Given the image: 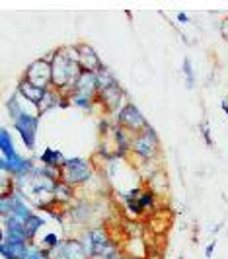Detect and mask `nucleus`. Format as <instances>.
<instances>
[{
  "instance_id": "obj_1",
  "label": "nucleus",
  "mask_w": 228,
  "mask_h": 259,
  "mask_svg": "<svg viewBox=\"0 0 228 259\" xmlns=\"http://www.w3.org/2000/svg\"><path fill=\"white\" fill-rule=\"evenodd\" d=\"M80 76V65L74 45L57 47L51 61V88L59 90L64 96H72L76 78Z\"/></svg>"
},
{
  "instance_id": "obj_2",
  "label": "nucleus",
  "mask_w": 228,
  "mask_h": 259,
  "mask_svg": "<svg viewBox=\"0 0 228 259\" xmlns=\"http://www.w3.org/2000/svg\"><path fill=\"white\" fill-rule=\"evenodd\" d=\"M82 244L88 251L90 259L92 257H111V255H117L121 253V246H117L109 232L103 228V226H92V228H86L84 234L80 236Z\"/></svg>"
},
{
  "instance_id": "obj_3",
  "label": "nucleus",
  "mask_w": 228,
  "mask_h": 259,
  "mask_svg": "<svg viewBox=\"0 0 228 259\" xmlns=\"http://www.w3.org/2000/svg\"><path fill=\"white\" fill-rule=\"evenodd\" d=\"M131 156L137 158V164L156 162L160 158V139H158V133L152 125H148L139 135H133Z\"/></svg>"
},
{
  "instance_id": "obj_4",
  "label": "nucleus",
  "mask_w": 228,
  "mask_h": 259,
  "mask_svg": "<svg viewBox=\"0 0 228 259\" xmlns=\"http://www.w3.org/2000/svg\"><path fill=\"white\" fill-rule=\"evenodd\" d=\"M94 176V164L86 158H66L61 168V180L72 187L86 185Z\"/></svg>"
},
{
  "instance_id": "obj_5",
  "label": "nucleus",
  "mask_w": 228,
  "mask_h": 259,
  "mask_svg": "<svg viewBox=\"0 0 228 259\" xmlns=\"http://www.w3.org/2000/svg\"><path fill=\"white\" fill-rule=\"evenodd\" d=\"M115 123L125 131H129L131 135H139L150 125L146 121V117L142 115V111L133 102H127L121 105V109L115 113Z\"/></svg>"
},
{
  "instance_id": "obj_6",
  "label": "nucleus",
  "mask_w": 228,
  "mask_h": 259,
  "mask_svg": "<svg viewBox=\"0 0 228 259\" xmlns=\"http://www.w3.org/2000/svg\"><path fill=\"white\" fill-rule=\"evenodd\" d=\"M39 121H41V117H39L37 113H33V111H25L22 117H18L16 121H12L14 131L20 135L22 143H24V146L29 152H33V150L37 148Z\"/></svg>"
},
{
  "instance_id": "obj_7",
  "label": "nucleus",
  "mask_w": 228,
  "mask_h": 259,
  "mask_svg": "<svg viewBox=\"0 0 228 259\" xmlns=\"http://www.w3.org/2000/svg\"><path fill=\"white\" fill-rule=\"evenodd\" d=\"M127 102H129V100H127L125 90L121 88V84L111 86V88H103V90H100L98 96H96V105H100L105 115L117 113V111L121 109V105L127 104Z\"/></svg>"
},
{
  "instance_id": "obj_8",
  "label": "nucleus",
  "mask_w": 228,
  "mask_h": 259,
  "mask_svg": "<svg viewBox=\"0 0 228 259\" xmlns=\"http://www.w3.org/2000/svg\"><path fill=\"white\" fill-rule=\"evenodd\" d=\"M0 169L4 176H10L12 180H22V178H31L35 166L31 156H18L14 160H6L0 156Z\"/></svg>"
},
{
  "instance_id": "obj_9",
  "label": "nucleus",
  "mask_w": 228,
  "mask_h": 259,
  "mask_svg": "<svg viewBox=\"0 0 228 259\" xmlns=\"http://www.w3.org/2000/svg\"><path fill=\"white\" fill-rule=\"evenodd\" d=\"M31 249H33V244L14 236L0 234V255L4 259H27Z\"/></svg>"
},
{
  "instance_id": "obj_10",
  "label": "nucleus",
  "mask_w": 228,
  "mask_h": 259,
  "mask_svg": "<svg viewBox=\"0 0 228 259\" xmlns=\"http://www.w3.org/2000/svg\"><path fill=\"white\" fill-rule=\"evenodd\" d=\"M22 78L29 80L31 84H35V86L43 88V90H47V88H51V63L45 61L43 57L31 61V63L27 65V68H25V72Z\"/></svg>"
},
{
  "instance_id": "obj_11",
  "label": "nucleus",
  "mask_w": 228,
  "mask_h": 259,
  "mask_svg": "<svg viewBox=\"0 0 228 259\" xmlns=\"http://www.w3.org/2000/svg\"><path fill=\"white\" fill-rule=\"evenodd\" d=\"M76 55H78V65L80 70H88V72H100L103 68V61L100 59V55L96 53V49L88 45V43H76Z\"/></svg>"
},
{
  "instance_id": "obj_12",
  "label": "nucleus",
  "mask_w": 228,
  "mask_h": 259,
  "mask_svg": "<svg viewBox=\"0 0 228 259\" xmlns=\"http://www.w3.org/2000/svg\"><path fill=\"white\" fill-rule=\"evenodd\" d=\"M98 92H100V84H98V72L80 70V76L76 78L74 92H72V94H82V96H88V98H94V100H96Z\"/></svg>"
},
{
  "instance_id": "obj_13",
  "label": "nucleus",
  "mask_w": 228,
  "mask_h": 259,
  "mask_svg": "<svg viewBox=\"0 0 228 259\" xmlns=\"http://www.w3.org/2000/svg\"><path fill=\"white\" fill-rule=\"evenodd\" d=\"M121 251L129 259H150V247L142 238H127L121 244Z\"/></svg>"
},
{
  "instance_id": "obj_14",
  "label": "nucleus",
  "mask_w": 228,
  "mask_h": 259,
  "mask_svg": "<svg viewBox=\"0 0 228 259\" xmlns=\"http://www.w3.org/2000/svg\"><path fill=\"white\" fill-rule=\"evenodd\" d=\"M16 92H18V94L24 98V102H27L31 107H37L39 102H41V98H43V94H45L43 88H39V86H35V84H31V82L25 80V78H20V80H18Z\"/></svg>"
},
{
  "instance_id": "obj_15",
  "label": "nucleus",
  "mask_w": 228,
  "mask_h": 259,
  "mask_svg": "<svg viewBox=\"0 0 228 259\" xmlns=\"http://www.w3.org/2000/svg\"><path fill=\"white\" fill-rule=\"evenodd\" d=\"M0 224H2V234L6 236H14V238H20V240H25L31 244V238L27 234V228H25V222L16 219V217H6V219H0Z\"/></svg>"
},
{
  "instance_id": "obj_16",
  "label": "nucleus",
  "mask_w": 228,
  "mask_h": 259,
  "mask_svg": "<svg viewBox=\"0 0 228 259\" xmlns=\"http://www.w3.org/2000/svg\"><path fill=\"white\" fill-rule=\"evenodd\" d=\"M37 160L41 162V166L61 169L66 158H64V154L61 152V150H57V148H53V146H45V150L37 156Z\"/></svg>"
},
{
  "instance_id": "obj_17",
  "label": "nucleus",
  "mask_w": 228,
  "mask_h": 259,
  "mask_svg": "<svg viewBox=\"0 0 228 259\" xmlns=\"http://www.w3.org/2000/svg\"><path fill=\"white\" fill-rule=\"evenodd\" d=\"M64 259H90L80 238H64Z\"/></svg>"
},
{
  "instance_id": "obj_18",
  "label": "nucleus",
  "mask_w": 228,
  "mask_h": 259,
  "mask_svg": "<svg viewBox=\"0 0 228 259\" xmlns=\"http://www.w3.org/2000/svg\"><path fill=\"white\" fill-rule=\"evenodd\" d=\"M59 104H61V92L55 90V88H47L45 94H43V98H41V102H39V105L35 107V113L41 117L43 113H47L51 109L59 107Z\"/></svg>"
},
{
  "instance_id": "obj_19",
  "label": "nucleus",
  "mask_w": 228,
  "mask_h": 259,
  "mask_svg": "<svg viewBox=\"0 0 228 259\" xmlns=\"http://www.w3.org/2000/svg\"><path fill=\"white\" fill-rule=\"evenodd\" d=\"M0 154H2V158H6V160H14V158L20 156L18 150H16L12 135H10V131L6 129V127L0 129Z\"/></svg>"
},
{
  "instance_id": "obj_20",
  "label": "nucleus",
  "mask_w": 228,
  "mask_h": 259,
  "mask_svg": "<svg viewBox=\"0 0 228 259\" xmlns=\"http://www.w3.org/2000/svg\"><path fill=\"white\" fill-rule=\"evenodd\" d=\"M74 195H76V187L72 185H68V183H64L63 180L61 182L55 183V191H53V199L63 207L66 203H70V201H74Z\"/></svg>"
},
{
  "instance_id": "obj_21",
  "label": "nucleus",
  "mask_w": 228,
  "mask_h": 259,
  "mask_svg": "<svg viewBox=\"0 0 228 259\" xmlns=\"http://www.w3.org/2000/svg\"><path fill=\"white\" fill-rule=\"evenodd\" d=\"M22 100H24V98H22L18 92H14L12 96L8 98V102H6V109H8V115H10L12 121H16L18 117H22L25 111H27L24 105H22Z\"/></svg>"
},
{
  "instance_id": "obj_22",
  "label": "nucleus",
  "mask_w": 228,
  "mask_h": 259,
  "mask_svg": "<svg viewBox=\"0 0 228 259\" xmlns=\"http://www.w3.org/2000/svg\"><path fill=\"white\" fill-rule=\"evenodd\" d=\"M139 205L142 207V210H144V214L146 212H150V210H154V208L158 207V195L154 193L152 189H142L139 195Z\"/></svg>"
},
{
  "instance_id": "obj_23",
  "label": "nucleus",
  "mask_w": 228,
  "mask_h": 259,
  "mask_svg": "<svg viewBox=\"0 0 228 259\" xmlns=\"http://www.w3.org/2000/svg\"><path fill=\"white\" fill-rule=\"evenodd\" d=\"M45 226V219L43 217H39V214H31L27 221H25V228H27V234H29V238H31V244H33V240H35V236L37 232Z\"/></svg>"
},
{
  "instance_id": "obj_24",
  "label": "nucleus",
  "mask_w": 228,
  "mask_h": 259,
  "mask_svg": "<svg viewBox=\"0 0 228 259\" xmlns=\"http://www.w3.org/2000/svg\"><path fill=\"white\" fill-rule=\"evenodd\" d=\"M98 84H100V90L103 88H111V86H117L119 82H117V78L115 74L107 68V66H103L100 72H98Z\"/></svg>"
},
{
  "instance_id": "obj_25",
  "label": "nucleus",
  "mask_w": 228,
  "mask_h": 259,
  "mask_svg": "<svg viewBox=\"0 0 228 259\" xmlns=\"http://www.w3.org/2000/svg\"><path fill=\"white\" fill-rule=\"evenodd\" d=\"M70 102L74 107H80L84 111H92L96 107V100L94 98H88V96H82V94H72L70 96Z\"/></svg>"
},
{
  "instance_id": "obj_26",
  "label": "nucleus",
  "mask_w": 228,
  "mask_h": 259,
  "mask_svg": "<svg viewBox=\"0 0 228 259\" xmlns=\"http://www.w3.org/2000/svg\"><path fill=\"white\" fill-rule=\"evenodd\" d=\"M181 70H183V76H185V86L193 90V86H195V70H193V63H191V59H183V65H181Z\"/></svg>"
},
{
  "instance_id": "obj_27",
  "label": "nucleus",
  "mask_w": 228,
  "mask_h": 259,
  "mask_svg": "<svg viewBox=\"0 0 228 259\" xmlns=\"http://www.w3.org/2000/svg\"><path fill=\"white\" fill-rule=\"evenodd\" d=\"M61 244V238L57 236L55 232H47L43 238H41V249H45V251H49V249H55V247Z\"/></svg>"
},
{
  "instance_id": "obj_28",
  "label": "nucleus",
  "mask_w": 228,
  "mask_h": 259,
  "mask_svg": "<svg viewBox=\"0 0 228 259\" xmlns=\"http://www.w3.org/2000/svg\"><path fill=\"white\" fill-rule=\"evenodd\" d=\"M199 129H201V135H203V139H205V143H207V146H213V137H211V127H209V123L203 121L201 125H199Z\"/></svg>"
},
{
  "instance_id": "obj_29",
  "label": "nucleus",
  "mask_w": 228,
  "mask_h": 259,
  "mask_svg": "<svg viewBox=\"0 0 228 259\" xmlns=\"http://www.w3.org/2000/svg\"><path fill=\"white\" fill-rule=\"evenodd\" d=\"M27 259H49V255H47V251H45V249L33 246V249H31V253H29V257Z\"/></svg>"
},
{
  "instance_id": "obj_30",
  "label": "nucleus",
  "mask_w": 228,
  "mask_h": 259,
  "mask_svg": "<svg viewBox=\"0 0 228 259\" xmlns=\"http://www.w3.org/2000/svg\"><path fill=\"white\" fill-rule=\"evenodd\" d=\"M220 35H222V39L228 43V16L220 22Z\"/></svg>"
},
{
  "instance_id": "obj_31",
  "label": "nucleus",
  "mask_w": 228,
  "mask_h": 259,
  "mask_svg": "<svg viewBox=\"0 0 228 259\" xmlns=\"http://www.w3.org/2000/svg\"><path fill=\"white\" fill-rule=\"evenodd\" d=\"M215 242H211V244H209V246H207V249H205V257L207 259H211L213 257V251H215Z\"/></svg>"
},
{
  "instance_id": "obj_32",
  "label": "nucleus",
  "mask_w": 228,
  "mask_h": 259,
  "mask_svg": "<svg viewBox=\"0 0 228 259\" xmlns=\"http://www.w3.org/2000/svg\"><path fill=\"white\" fill-rule=\"evenodd\" d=\"M177 20H179L181 24H187V22H189V16H187L185 12H179L177 14Z\"/></svg>"
},
{
  "instance_id": "obj_33",
  "label": "nucleus",
  "mask_w": 228,
  "mask_h": 259,
  "mask_svg": "<svg viewBox=\"0 0 228 259\" xmlns=\"http://www.w3.org/2000/svg\"><path fill=\"white\" fill-rule=\"evenodd\" d=\"M222 111L228 115V100H224V102H222Z\"/></svg>"
},
{
  "instance_id": "obj_34",
  "label": "nucleus",
  "mask_w": 228,
  "mask_h": 259,
  "mask_svg": "<svg viewBox=\"0 0 228 259\" xmlns=\"http://www.w3.org/2000/svg\"><path fill=\"white\" fill-rule=\"evenodd\" d=\"M150 259H156V257H150Z\"/></svg>"
},
{
  "instance_id": "obj_35",
  "label": "nucleus",
  "mask_w": 228,
  "mask_h": 259,
  "mask_svg": "<svg viewBox=\"0 0 228 259\" xmlns=\"http://www.w3.org/2000/svg\"><path fill=\"white\" fill-rule=\"evenodd\" d=\"M125 259H129V257H125Z\"/></svg>"
}]
</instances>
